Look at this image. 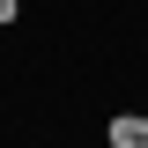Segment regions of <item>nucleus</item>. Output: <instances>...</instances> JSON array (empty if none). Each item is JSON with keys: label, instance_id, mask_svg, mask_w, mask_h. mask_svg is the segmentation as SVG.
<instances>
[{"label": "nucleus", "instance_id": "f257e3e1", "mask_svg": "<svg viewBox=\"0 0 148 148\" xmlns=\"http://www.w3.org/2000/svg\"><path fill=\"white\" fill-rule=\"evenodd\" d=\"M104 141H111V148H148V119H133V111H119V119L104 126Z\"/></svg>", "mask_w": 148, "mask_h": 148}, {"label": "nucleus", "instance_id": "f03ea898", "mask_svg": "<svg viewBox=\"0 0 148 148\" xmlns=\"http://www.w3.org/2000/svg\"><path fill=\"white\" fill-rule=\"evenodd\" d=\"M15 15H22V8H15V0H0V22H15Z\"/></svg>", "mask_w": 148, "mask_h": 148}, {"label": "nucleus", "instance_id": "7ed1b4c3", "mask_svg": "<svg viewBox=\"0 0 148 148\" xmlns=\"http://www.w3.org/2000/svg\"><path fill=\"white\" fill-rule=\"evenodd\" d=\"M141 119H148V111H141Z\"/></svg>", "mask_w": 148, "mask_h": 148}]
</instances>
